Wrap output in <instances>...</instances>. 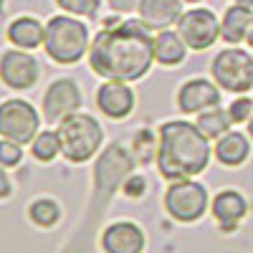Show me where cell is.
Wrapping results in <instances>:
<instances>
[{
	"instance_id": "cell-14",
	"label": "cell",
	"mask_w": 253,
	"mask_h": 253,
	"mask_svg": "<svg viewBox=\"0 0 253 253\" xmlns=\"http://www.w3.org/2000/svg\"><path fill=\"white\" fill-rule=\"evenodd\" d=\"M101 246L107 253H142L144 248V233L142 228L122 220V223H112L101 236Z\"/></svg>"
},
{
	"instance_id": "cell-11",
	"label": "cell",
	"mask_w": 253,
	"mask_h": 253,
	"mask_svg": "<svg viewBox=\"0 0 253 253\" xmlns=\"http://www.w3.org/2000/svg\"><path fill=\"white\" fill-rule=\"evenodd\" d=\"M220 107V86L208 79H190L177 91V109L182 114H200Z\"/></svg>"
},
{
	"instance_id": "cell-1",
	"label": "cell",
	"mask_w": 253,
	"mask_h": 253,
	"mask_svg": "<svg viewBox=\"0 0 253 253\" xmlns=\"http://www.w3.org/2000/svg\"><path fill=\"white\" fill-rule=\"evenodd\" d=\"M155 61V38L142 20L109 18L89 48L91 71L104 81H137Z\"/></svg>"
},
{
	"instance_id": "cell-27",
	"label": "cell",
	"mask_w": 253,
	"mask_h": 253,
	"mask_svg": "<svg viewBox=\"0 0 253 253\" xmlns=\"http://www.w3.org/2000/svg\"><path fill=\"white\" fill-rule=\"evenodd\" d=\"M109 5L114 10H119V13H129V10H134L139 5V0H109Z\"/></svg>"
},
{
	"instance_id": "cell-30",
	"label": "cell",
	"mask_w": 253,
	"mask_h": 253,
	"mask_svg": "<svg viewBox=\"0 0 253 253\" xmlns=\"http://www.w3.org/2000/svg\"><path fill=\"white\" fill-rule=\"evenodd\" d=\"M248 137L253 139V117H251V122H248Z\"/></svg>"
},
{
	"instance_id": "cell-15",
	"label": "cell",
	"mask_w": 253,
	"mask_h": 253,
	"mask_svg": "<svg viewBox=\"0 0 253 253\" xmlns=\"http://www.w3.org/2000/svg\"><path fill=\"white\" fill-rule=\"evenodd\" d=\"M8 41L15 46V48H23V51H33L38 46H43L46 41V26L36 20L33 15H18L8 23V31H5Z\"/></svg>"
},
{
	"instance_id": "cell-13",
	"label": "cell",
	"mask_w": 253,
	"mask_h": 253,
	"mask_svg": "<svg viewBox=\"0 0 253 253\" xmlns=\"http://www.w3.org/2000/svg\"><path fill=\"white\" fill-rule=\"evenodd\" d=\"M182 3L185 0H139L137 13L139 20L150 31H167L170 26H177L182 15Z\"/></svg>"
},
{
	"instance_id": "cell-17",
	"label": "cell",
	"mask_w": 253,
	"mask_h": 253,
	"mask_svg": "<svg viewBox=\"0 0 253 253\" xmlns=\"http://www.w3.org/2000/svg\"><path fill=\"white\" fill-rule=\"evenodd\" d=\"M253 28V8L246 5H230L220 20V36L225 43H241L243 38H248Z\"/></svg>"
},
{
	"instance_id": "cell-5",
	"label": "cell",
	"mask_w": 253,
	"mask_h": 253,
	"mask_svg": "<svg viewBox=\"0 0 253 253\" xmlns=\"http://www.w3.org/2000/svg\"><path fill=\"white\" fill-rule=\"evenodd\" d=\"M210 74L223 91L246 94L253 89V56L236 46L223 48L210 63Z\"/></svg>"
},
{
	"instance_id": "cell-16",
	"label": "cell",
	"mask_w": 253,
	"mask_h": 253,
	"mask_svg": "<svg viewBox=\"0 0 253 253\" xmlns=\"http://www.w3.org/2000/svg\"><path fill=\"white\" fill-rule=\"evenodd\" d=\"M246 210H248V205H246L243 195L236 193V190H223L213 200V215L223 230H236L238 223L246 218Z\"/></svg>"
},
{
	"instance_id": "cell-31",
	"label": "cell",
	"mask_w": 253,
	"mask_h": 253,
	"mask_svg": "<svg viewBox=\"0 0 253 253\" xmlns=\"http://www.w3.org/2000/svg\"><path fill=\"white\" fill-rule=\"evenodd\" d=\"M246 41H248V46L253 48V28H251V33H248V38H246Z\"/></svg>"
},
{
	"instance_id": "cell-23",
	"label": "cell",
	"mask_w": 253,
	"mask_h": 253,
	"mask_svg": "<svg viewBox=\"0 0 253 253\" xmlns=\"http://www.w3.org/2000/svg\"><path fill=\"white\" fill-rule=\"evenodd\" d=\"M56 5L76 18H94L99 13L101 0H56Z\"/></svg>"
},
{
	"instance_id": "cell-19",
	"label": "cell",
	"mask_w": 253,
	"mask_h": 253,
	"mask_svg": "<svg viewBox=\"0 0 253 253\" xmlns=\"http://www.w3.org/2000/svg\"><path fill=\"white\" fill-rule=\"evenodd\" d=\"M185 53H187V43L180 33L167 28L155 36V61L162 63V66H177V63L185 61Z\"/></svg>"
},
{
	"instance_id": "cell-7",
	"label": "cell",
	"mask_w": 253,
	"mask_h": 253,
	"mask_svg": "<svg viewBox=\"0 0 253 253\" xmlns=\"http://www.w3.org/2000/svg\"><path fill=\"white\" fill-rule=\"evenodd\" d=\"M41 117L33 104L23 99H8L0 107V134L18 144H28L38 137Z\"/></svg>"
},
{
	"instance_id": "cell-3",
	"label": "cell",
	"mask_w": 253,
	"mask_h": 253,
	"mask_svg": "<svg viewBox=\"0 0 253 253\" xmlns=\"http://www.w3.org/2000/svg\"><path fill=\"white\" fill-rule=\"evenodd\" d=\"M43 48L48 58L61 66H71L89 53V28L76 15H53L46 23V41Z\"/></svg>"
},
{
	"instance_id": "cell-25",
	"label": "cell",
	"mask_w": 253,
	"mask_h": 253,
	"mask_svg": "<svg viewBox=\"0 0 253 253\" xmlns=\"http://www.w3.org/2000/svg\"><path fill=\"white\" fill-rule=\"evenodd\" d=\"M20 160H23V150H20V144L3 137V142H0V162H3V167H5V170H8V167H15V165H20Z\"/></svg>"
},
{
	"instance_id": "cell-18",
	"label": "cell",
	"mask_w": 253,
	"mask_h": 253,
	"mask_svg": "<svg viewBox=\"0 0 253 253\" xmlns=\"http://www.w3.org/2000/svg\"><path fill=\"white\" fill-rule=\"evenodd\" d=\"M251 155V142L243 132H225L220 139H215V157L225 167H238Z\"/></svg>"
},
{
	"instance_id": "cell-29",
	"label": "cell",
	"mask_w": 253,
	"mask_h": 253,
	"mask_svg": "<svg viewBox=\"0 0 253 253\" xmlns=\"http://www.w3.org/2000/svg\"><path fill=\"white\" fill-rule=\"evenodd\" d=\"M233 3H238V5H246V8H253V0H233Z\"/></svg>"
},
{
	"instance_id": "cell-4",
	"label": "cell",
	"mask_w": 253,
	"mask_h": 253,
	"mask_svg": "<svg viewBox=\"0 0 253 253\" xmlns=\"http://www.w3.org/2000/svg\"><path fill=\"white\" fill-rule=\"evenodd\" d=\"M58 139H61V155L69 162H86L91 160L104 142V129L91 114H71L58 122Z\"/></svg>"
},
{
	"instance_id": "cell-10",
	"label": "cell",
	"mask_w": 253,
	"mask_h": 253,
	"mask_svg": "<svg viewBox=\"0 0 253 253\" xmlns=\"http://www.w3.org/2000/svg\"><path fill=\"white\" fill-rule=\"evenodd\" d=\"M81 109V89L74 79H58L43 94V117L48 122H63Z\"/></svg>"
},
{
	"instance_id": "cell-8",
	"label": "cell",
	"mask_w": 253,
	"mask_h": 253,
	"mask_svg": "<svg viewBox=\"0 0 253 253\" xmlns=\"http://www.w3.org/2000/svg\"><path fill=\"white\" fill-rule=\"evenodd\" d=\"M177 33L193 51H205L218 41L220 36V20L210 8H193L185 10L177 20Z\"/></svg>"
},
{
	"instance_id": "cell-2",
	"label": "cell",
	"mask_w": 253,
	"mask_h": 253,
	"mask_svg": "<svg viewBox=\"0 0 253 253\" xmlns=\"http://www.w3.org/2000/svg\"><path fill=\"white\" fill-rule=\"evenodd\" d=\"M210 162V144L200 126L185 119H172L160 126L157 170L167 180H187L200 175Z\"/></svg>"
},
{
	"instance_id": "cell-20",
	"label": "cell",
	"mask_w": 253,
	"mask_h": 253,
	"mask_svg": "<svg viewBox=\"0 0 253 253\" xmlns=\"http://www.w3.org/2000/svg\"><path fill=\"white\" fill-rule=\"evenodd\" d=\"M200 132L208 137V139H220L225 132H230V124H233V119H230V114L220 107H213V109H205L198 114V122Z\"/></svg>"
},
{
	"instance_id": "cell-12",
	"label": "cell",
	"mask_w": 253,
	"mask_h": 253,
	"mask_svg": "<svg viewBox=\"0 0 253 253\" xmlns=\"http://www.w3.org/2000/svg\"><path fill=\"white\" fill-rule=\"evenodd\" d=\"M96 107L109 119H126L134 109V91L126 81H104L96 89Z\"/></svg>"
},
{
	"instance_id": "cell-28",
	"label": "cell",
	"mask_w": 253,
	"mask_h": 253,
	"mask_svg": "<svg viewBox=\"0 0 253 253\" xmlns=\"http://www.w3.org/2000/svg\"><path fill=\"white\" fill-rule=\"evenodd\" d=\"M0 185H3V193H0V195L8 198V195H10V182H8V175H5V172L0 175Z\"/></svg>"
},
{
	"instance_id": "cell-32",
	"label": "cell",
	"mask_w": 253,
	"mask_h": 253,
	"mask_svg": "<svg viewBox=\"0 0 253 253\" xmlns=\"http://www.w3.org/2000/svg\"><path fill=\"white\" fill-rule=\"evenodd\" d=\"M185 3H200V0H185Z\"/></svg>"
},
{
	"instance_id": "cell-21",
	"label": "cell",
	"mask_w": 253,
	"mask_h": 253,
	"mask_svg": "<svg viewBox=\"0 0 253 253\" xmlns=\"http://www.w3.org/2000/svg\"><path fill=\"white\" fill-rule=\"evenodd\" d=\"M28 215H31V220H33L36 225H41V228H51V225H56L58 218H61V208H58L56 200L41 198V200H33V203H31Z\"/></svg>"
},
{
	"instance_id": "cell-9",
	"label": "cell",
	"mask_w": 253,
	"mask_h": 253,
	"mask_svg": "<svg viewBox=\"0 0 253 253\" xmlns=\"http://www.w3.org/2000/svg\"><path fill=\"white\" fill-rule=\"evenodd\" d=\"M0 76H3L5 86L26 91V89L36 86V81L41 76V69H38V61L28 51L8 48L3 53V58H0Z\"/></svg>"
},
{
	"instance_id": "cell-6",
	"label": "cell",
	"mask_w": 253,
	"mask_h": 253,
	"mask_svg": "<svg viewBox=\"0 0 253 253\" xmlns=\"http://www.w3.org/2000/svg\"><path fill=\"white\" fill-rule=\"evenodd\" d=\"M165 210L180 223H193L208 210V190L193 177L172 180L165 193Z\"/></svg>"
},
{
	"instance_id": "cell-26",
	"label": "cell",
	"mask_w": 253,
	"mask_h": 253,
	"mask_svg": "<svg viewBox=\"0 0 253 253\" xmlns=\"http://www.w3.org/2000/svg\"><path fill=\"white\" fill-rule=\"evenodd\" d=\"M144 177H132V180H126L124 182V193L129 195V198H139L144 193Z\"/></svg>"
},
{
	"instance_id": "cell-22",
	"label": "cell",
	"mask_w": 253,
	"mask_h": 253,
	"mask_svg": "<svg viewBox=\"0 0 253 253\" xmlns=\"http://www.w3.org/2000/svg\"><path fill=\"white\" fill-rule=\"evenodd\" d=\"M31 152L38 162H51L61 152V139L58 132H38V137L31 144Z\"/></svg>"
},
{
	"instance_id": "cell-24",
	"label": "cell",
	"mask_w": 253,
	"mask_h": 253,
	"mask_svg": "<svg viewBox=\"0 0 253 253\" xmlns=\"http://www.w3.org/2000/svg\"><path fill=\"white\" fill-rule=\"evenodd\" d=\"M228 114H230V119H233V124H248L251 117H253V99L238 96L236 101H230Z\"/></svg>"
}]
</instances>
